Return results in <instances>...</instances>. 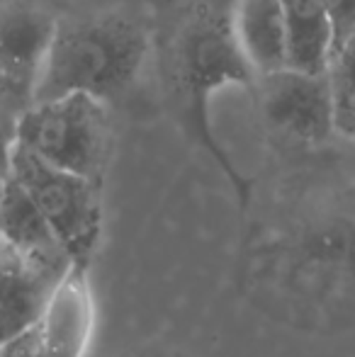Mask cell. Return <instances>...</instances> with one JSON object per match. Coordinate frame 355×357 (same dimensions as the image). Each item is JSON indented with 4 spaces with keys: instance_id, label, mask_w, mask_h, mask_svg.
Instances as JSON below:
<instances>
[{
    "instance_id": "1",
    "label": "cell",
    "mask_w": 355,
    "mask_h": 357,
    "mask_svg": "<svg viewBox=\"0 0 355 357\" xmlns=\"http://www.w3.org/2000/svg\"><path fill=\"white\" fill-rule=\"evenodd\" d=\"M163 80L173 117L185 137L219 165L241 209L251 204L253 185L234 165L209 124V98L224 85L256 88L258 75L239 47L234 22L227 13L197 8L173 34L163 52Z\"/></svg>"
},
{
    "instance_id": "2",
    "label": "cell",
    "mask_w": 355,
    "mask_h": 357,
    "mask_svg": "<svg viewBox=\"0 0 355 357\" xmlns=\"http://www.w3.org/2000/svg\"><path fill=\"white\" fill-rule=\"evenodd\" d=\"M146 52L149 34L132 15L105 13L59 22L34 105L66 95H88L105 102L134 83Z\"/></svg>"
},
{
    "instance_id": "3",
    "label": "cell",
    "mask_w": 355,
    "mask_h": 357,
    "mask_svg": "<svg viewBox=\"0 0 355 357\" xmlns=\"http://www.w3.org/2000/svg\"><path fill=\"white\" fill-rule=\"evenodd\" d=\"M22 149L54 168L68 170L103 188L109 158V124L105 102L88 95H66L37 102L20 117L17 139Z\"/></svg>"
},
{
    "instance_id": "4",
    "label": "cell",
    "mask_w": 355,
    "mask_h": 357,
    "mask_svg": "<svg viewBox=\"0 0 355 357\" xmlns=\"http://www.w3.org/2000/svg\"><path fill=\"white\" fill-rule=\"evenodd\" d=\"M8 178H13L44 214L73 268L90 270L103 236V199L100 185L54 168L32 151L13 146L8 160Z\"/></svg>"
},
{
    "instance_id": "5",
    "label": "cell",
    "mask_w": 355,
    "mask_h": 357,
    "mask_svg": "<svg viewBox=\"0 0 355 357\" xmlns=\"http://www.w3.org/2000/svg\"><path fill=\"white\" fill-rule=\"evenodd\" d=\"M268 124L302 144H324L336 132V93L331 75L285 71L256 80Z\"/></svg>"
},
{
    "instance_id": "6",
    "label": "cell",
    "mask_w": 355,
    "mask_h": 357,
    "mask_svg": "<svg viewBox=\"0 0 355 357\" xmlns=\"http://www.w3.org/2000/svg\"><path fill=\"white\" fill-rule=\"evenodd\" d=\"M56 32V17L39 5L27 0L0 5V78L27 105H34Z\"/></svg>"
},
{
    "instance_id": "7",
    "label": "cell",
    "mask_w": 355,
    "mask_h": 357,
    "mask_svg": "<svg viewBox=\"0 0 355 357\" xmlns=\"http://www.w3.org/2000/svg\"><path fill=\"white\" fill-rule=\"evenodd\" d=\"M71 263H49L0 241V345L42 319Z\"/></svg>"
},
{
    "instance_id": "8",
    "label": "cell",
    "mask_w": 355,
    "mask_h": 357,
    "mask_svg": "<svg viewBox=\"0 0 355 357\" xmlns=\"http://www.w3.org/2000/svg\"><path fill=\"white\" fill-rule=\"evenodd\" d=\"M54 357H83L95 328V301L88 270L71 268L37 321Z\"/></svg>"
},
{
    "instance_id": "9",
    "label": "cell",
    "mask_w": 355,
    "mask_h": 357,
    "mask_svg": "<svg viewBox=\"0 0 355 357\" xmlns=\"http://www.w3.org/2000/svg\"><path fill=\"white\" fill-rule=\"evenodd\" d=\"M232 22L258 78L287 68V27L280 0H239Z\"/></svg>"
},
{
    "instance_id": "10",
    "label": "cell",
    "mask_w": 355,
    "mask_h": 357,
    "mask_svg": "<svg viewBox=\"0 0 355 357\" xmlns=\"http://www.w3.org/2000/svg\"><path fill=\"white\" fill-rule=\"evenodd\" d=\"M287 27V68L312 75L328 73L333 29L326 0H280Z\"/></svg>"
},
{
    "instance_id": "11",
    "label": "cell",
    "mask_w": 355,
    "mask_h": 357,
    "mask_svg": "<svg viewBox=\"0 0 355 357\" xmlns=\"http://www.w3.org/2000/svg\"><path fill=\"white\" fill-rule=\"evenodd\" d=\"M0 241L32 258L49 260V263H71L61 241L56 238L34 199L13 178L5 180L3 207H0Z\"/></svg>"
},
{
    "instance_id": "12",
    "label": "cell",
    "mask_w": 355,
    "mask_h": 357,
    "mask_svg": "<svg viewBox=\"0 0 355 357\" xmlns=\"http://www.w3.org/2000/svg\"><path fill=\"white\" fill-rule=\"evenodd\" d=\"M32 105H27L3 78H0V173L8 175L10 151L17 139V122Z\"/></svg>"
},
{
    "instance_id": "13",
    "label": "cell",
    "mask_w": 355,
    "mask_h": 357,
    "mask_svg": "<svg viewBox=\"0 0 355 357\" xmlns=\"http://www.w3.org/2000/svg\"><path fill=\"white\" fill-rule=\"evenodd\" d=\"M328 75H331L336 102L355 100V32L346 39V44L333 54Z\"/></svg>"
},
{
    "instance_id": "14",
    "label": "cell",
    "mask_w": 355,
    "mask_h": 357,
    "mask_svg": "<svg viewBox=\"0 0 355 357\" xmlns=\"http://www.w3.org/2000/svg\"><path fill=\"white\" fill-rule=\"evenodd\" d=\"M326 8L328 17H331L333 54H336L346 44V39L355 32V0H326Z\"/></svg>"
},
{
    "instance_id": "15",
    "label": "cell",
    "mask_w": 355,
    "mask_h": 357,
    "mask_svg": "<svg viewBox=\"0 0 355 357\" xmlns=\"http://www.w3.org/2000/svg\"><path fill=\"white\" fill-rule=\"evenodd\" d=\"M0 357H54V355L47 348V343H44L37 324H34L24 333L15 335L13 340L0 345Z\"/></svg>"
},
{
    "instance_id": "16",
    "label": "cell",
    "mask_w": 355,
    "mask_h": 357,
    "mask_svg": "<svg viewBox=\"0 0 355 357\" xmlns=\"http://www.w3.org/2000/svg\"><path fill=\"white\" fill-rule=\"evenodd\" d=\"M336 132L355 142V100L336 102Z\"/></svg>"
},
{
    "instance_id": "17",
    "label": "cell",
    "mask_w": 355,
    "mask_h": 357,
    "mask_svg": "<svg viewBox=\"0 0 355 357\" xmlns=\"http://www.w3.org/2000/svg\"><path fill=\"white\" fill-rule=\"evenodd\" d=\"M5 180H8V175L0 173V207H3V195H5Z\"/></svg>"
}]
</instances>
